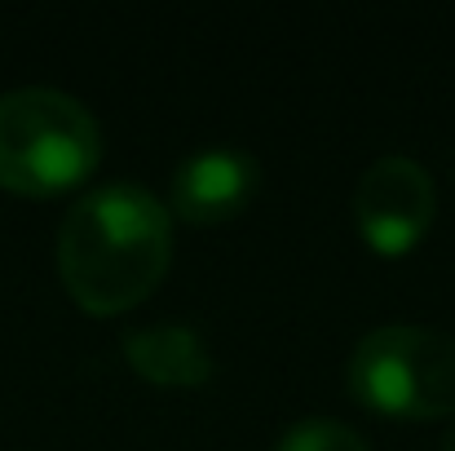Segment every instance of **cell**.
Wrapping results in <instances>:
<instances>
[{
    "label": "cell",
    "mask_w": 455,
    "mask_h": 451,
    "mask_svg": "<svg viewBox=\"0 0 455 451\" xmlns=\"http://www.w3.org/2000/svg\"><path fill=\"white\" fill-rule=\"evenodd\" d=\"M438 217V186L425 164L407 155H380L354 186V221L371 253L407 257Z\"/></svg>",
    "instance_id": "cell-4"
},
{
    "label": "cell",
    "mask_w": 455,
    "mask_h": 451,
    "mask_svg": "<svg viewBox=\"0 0 455 451\" xmlns=\"http://www.w3.org/2000/svg\"><path fill=\"white\" fill-rule=\"evenodd\" d=\"M261 190V164L248 150L212 147L190 155L172 173L168 204L190 226H226L235 221Z\"/></svg>",
    "instance_id": "cell-5"
},
{
    "label": "cell",
    "mask_w": 455,
    "mask_h": 451,
    "mask_svg": "<svg viewBox=\"0 0 455 451\" xmlns=\"http://www.w3.org/2000/svg\"><path fill=\"white\" fill-rule=\"evenodd\" d=\"M345 385L376 416H455V336L420 323H385L354 345Z\"/></svg>",
    "instance_id": "cell-3"
},
{
    "label": "cell",
    "mask_w": 455,
    "mask_h": 451,
    "mask_svg": "<svg viewBox=\"0 0 455 451\" xmlns=\"http://www.w3.org/2000/svg\"><path fill=\"white\" fill-rule=\"evenodd\" d=\"M275 451H371L367 439L358 430H349L345 421L331 416H309L283 430V439L275 443Z\"/></svg>",
    "instance_id": "cell-7"
},
{
    "label": "cell",
    "mask_w": 455,
    "mask_h": 451,
    "mask_svg": "<svg viewBox=\"0 0 455 451\" xmlns=\"http://www.w3.org/2000/svg\"><path fill=\"white\" fill-rule=\"evenodd\" d=\"M129 367L159 390H199L212 381L217 363L208 341L190 323H155L124 336Z\"/></svg>",
    "instance_id": "cell-6"
},
{
    "label": "cell",
    "mask_w": 455,
    "mask_h": 451,
    "mask_svg": "<svg viewBox=\"0 0 455 451\" xmlns=\"http://www.w3.org/2000/svg\"><path fill=\"white\" fill-rule=\"evenodd\" d=\"M172 266V217L147 186L107 181L58 226V275L71 301L98 318L151 297Z\"/></svg>",
    "instance_id": "cell-1"
},
{
    "label": "cell",
    "mask_w": 455,
    "mask_h": 451,
    "mask_svg": "<svg viewBox=\"0 0 455 451\" xmlns=\"http://www.w3.org/2000/svg\"><path fill=\"white\" fill-rule=\"evenodd\" d=\"M102 164V129L89 107L62 89L0 93V186L49 199L80 186Z\"/></svg>",
    "instance_id": "cell-2"
},
{
    "label": "cell",
    "mask_w": 455,
    "mask_h": 451,
    "mask_svg": "<svg viewBox=\"0 0 455 451\" xmlns=\"http://www.w3.org/2000/svg\"><path fill=\"white\" fill-rule=\"evenodd\" d=\"M443 451H455V425L447 430V434H443Z\"/></svg>",
    "instance_id": "cell-8"
}]
</instances>
